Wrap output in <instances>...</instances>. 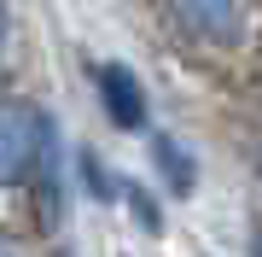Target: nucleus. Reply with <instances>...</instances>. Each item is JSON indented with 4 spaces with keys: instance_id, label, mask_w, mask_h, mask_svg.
Wrapping results in <instances>:
<instances>
[{
    "instance_id": "7ed1b4c3",
    "label": "nucleus",
    "mask_w": 262,
    "mask_h": 257,
    "mask_svg": "<svg viewBox=\"0 0 262 257\" xmlns=\"http://www.w3.org/2000/svg\"><path fill=\"white\" fill-rule=\"evenodd\" d=\"M94 82H99V105H105V117H111L117 129H140V123H146V88L134 82L128 65H99Z\"/></svg>"
},
{
    "instance_id": "39448f33",
    "label": "nucleus",
    "mask_w": 262,
    "mask_h": 257,
    "mask_svg": "<svg viewBox=\"0 0 262 257\" xmlns=\"http://www.w3.org/2000/svg\"><path fill=\"white\" fill-rule=\"evenodd\" d=\"M82 181H88V193H94V199H117V193H122V187H117V175L105 170L94 152H82Z\"/></svg>"
},
{
    "instance_id": "0eeeda50",
    "label": "nucleus",
    "mask_w": 262,
    "mask_h": 257,
    "mask_svg": "<svg viewBox=\"0 0 262 257\" xmlns=\"http://www.w3.org/2000/svg\"><path fill=\"white\" fill-rule=\"evenodd\" d=\"M6 53H12V12L0 6V58H6Z\"/></svg>"
},
{
    "instance_id": "f257e3e1",
    "label": "nucleus",
    "mask_w": 262,
    "mask_h": 257,
    "mask_svg": "<svg viewBox=\"0 0 262 257\" xmlns=\"http://www.w3.org/2000/svg\"><path fill=\"white\" fill-rule=\"evenodd\" d=\"M53 152V123L35 100L6 94L0 100V187H24Z\"/></svg>"
},
{
    "instance_id": "f03ea898",
    "label": "nucleus",
    "mask_w": 262,
    "mask_h": 257,
    "mask_svg": "<svg viewBox=\"0 0 262 257\" xmlns=\"http://www.w3.org/2000/svg\"><path fill=\"white\" fill-rule=\"evenodd\" d=\"M169 12L192 41H215V47L239 41L245 29V0H169Z\"/></svg>"
},
{
    "instance_id": "20e7f679",
    "label": "nucleus",
    "mask_w": 262,
    "mask_h": 257,
    "mask_svg": "<svg viewBox=\"0 0 262 257\" xmlns=\"http://www.w3.org/2000/svg\"><path fill=\"white\" fill-rule=\"evenodd\" d=\"M151 158H158L169 193H192L198 187V164H192V152L175 141V134H151Z\"/></svg>"
},
{
    "instance_id": "6e6552de",
    "label": "nucleus",
    "mask_w": 262,
    "mask_h": 257,
    "mask_svg": "<svg viewBox=\"0 0 262 257\" xmlns=\"http://www.w3.org/2000/svg\"><path fill=\"white\" fill-rule=\"evenodd\" d=\"M0 257H29V251H24V240H12L6 228H0Z\"/></svg>"
},
{
    "instance_id": "1a4fd4ad",
    "label": "nucleus",
    "mask_w": 262,
    "mask_h": 257,
    "mask_svg": "<svg viewBox=\"0 0 262 257\" xmlns=\"http://www.w3.org/2000/svg\"><path fill=\"white\" fill-rule=\"evenodd\" d=\"M251 257H262V234H256V240H251Z\"/></svg>"
},
{
    "instance_id": "423d86ee",
    "label": "nucleus",
    "mask_w": 262,
    "mask_h": 257,
    "mask_svg": "<svg viewBox=\"0 0 262 257\" xmlns=\"http://www.w3.org/2000/svg\"><path fill=\"white\" fill-rule=\"evenodd\" d=\"M128 205H134V216H140V222H146V228H151V234H158V228H163V216H158V205H151V199H146V193H140V187H128Z\"/></svg>"
}]
</instances>
